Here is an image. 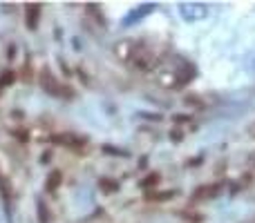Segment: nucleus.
<instances>
[{
	"label": "nucleus",
	"instance_id": "f257e3e1",
	"mask_svg": "<svg viewBox=\"0 0 255 223\" xmlns=\"http://www.w3.org/2000/svg\"><path fill=\"white\" fill-rule=\"evenodd\" d=\"M179 13L184 20L188 22H197V20H204L208 16V7L202 2H181L179 4Z\"/></svg>",
	"mask_w": 255,
	"mask_h": 223
},
{
	"label": "nucleus",
	"instance_id": "f03ea898",
	"mask_svg": "<svg viewBox=\"0 0 255 223\" xmlns=\"http://www.w3.org/2000/svg\"><path fill=\"white\" fill-rule=\"evenodd\" d=\"M38 16H40V7L38 4H29V7H27V27H29V29H36Z\"/></svg>",
	"mask_w": 255,
	"mask_h": 223
},
{
	"label": "nucleus",
	"instance_id": "7ed1b4c3",
	"mask_svg": "<svg viewBox=\"0 0 255 223\" xmlns=\"http://www.w3.org/2000/svg\"><path fill=\"white\" fill-rule=\"evenodd\" d=\"M58 179H61V174H58V172H54V174L49 176V190H56V183H58Z\"/></svg>",
	"mask_w": 255,
	"mask_h": 223
}]
</instances>
